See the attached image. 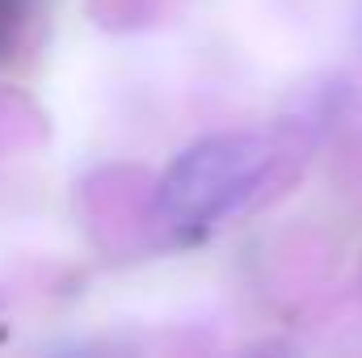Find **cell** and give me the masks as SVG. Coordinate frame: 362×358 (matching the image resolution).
I'll return each instance as SVG.
<instances>
[{"mask_svg": "<svg viewBox=\"0 0 362 358\" xmlns=\"http://www.w3.org/2000/svg\"><path fill=\"white\" fill-rule=\"evenodd\" d=\"M21 13H25V0H0V38L21 21Z\"/></svg>", "mask_w": 362, "mask_h": 358, "instance_id": "7a4b0ae2", "label": "cell"}, {"mask_svg": "<svg viewBox=\"0 0 362 358\" xmlns=\"http://www.w3.org/2000/svg\"><path fill=\"white\" fill-rule=\"evenodd\" d=\"M262 161H266L262 139H249V135L206 139L173 165V173L165 181V207L185 224L211 219L232 202L240 185L253 181Z\"/></svg>", "mask_w": 362, "mask_h": 358, "instance_id": "6da1fadb", "label": "cell"}]
</instances>
